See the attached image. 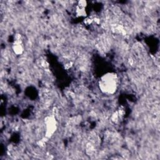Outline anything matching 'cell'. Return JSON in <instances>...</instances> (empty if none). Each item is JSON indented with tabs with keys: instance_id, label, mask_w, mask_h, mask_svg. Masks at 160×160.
Returning a JSON list of instances; mask_svg holds the SVG:
<instances>
[{
	"instance_id": "6da1fadb",
	"label": "cell",
	"mask_w": 160,
	"mask_h": 160,
	"mask_svg": "<svg viewBox=\"0 0 160 160\" xmlns=\"http://www.w3.org/2000/svg\"><path fill=\"white\" fill-rule=\"evenodd\" d=\"M117 87V76L114 74H108L101 79L100 82L101 89L107 93H113Z\"/></svg>"
},
{
	"instance_id": "7a4b0ae2",
	"label": "cell",
	"mask_w": 160,
	"mask_h": 160,
	"mask_svg": "<svg viewBox=\"0 0 160 160\" xmlns=\"http://www.w3.org/2000/svg\"><path fill=\"white\" fill-rule=\"evenodd\" d=\"M46 125V136L50 137L55 132L56 129V121L54 117L49 116L46 118L45 120Z\"/></svg>"
}]
</instances>
